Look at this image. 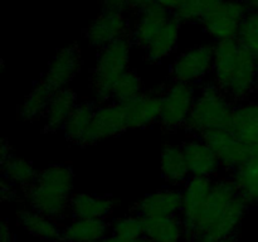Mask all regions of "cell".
<instances>
[{"mask_svg": "<svg viewBox=\"0 0 258 242\" xmlns=\"http://www.w3.org/2000/svg\"><path fill=\"white\" fill-rule=\"evenodd\" d=\"M247 208L248 204L238 194L232 179H218L214 182L203 213L184 238L188 241L194 236H206L212 241H219L234 236Z\"/></svg>", "mask_w": 258, "mask_h": 242, "instance_id": "6da1fadb", "label": "cell"}, {"mask_svg": "<svg viewBox=\"0 0 258 242\" xmlns=\"http://www.w3.org/2000/svg\"><path fill=\"white\" fill-rule=\"evenodd\" d=\"M213 47L214 83L232 101L246 100L256 88L258 59L236 38L217 42Z\"/></svg>", "mask_w": 258, "mask_h": 242, "instance_id": "7a4b0ae2", "label": "cell"}, {"mask_svg": "<svg viewBox=\"0 0 258 242\" xmlns=\"http://www.w3.org/2000/svg\"><path fill=\"white\" fill-rule=\"evenodd\" d=\"M73 180L72 168L64 164H53L43 169L32 186L25 188L32 209L54 221L62 219L71 211Z\"/></svg>", "mask_w": 258, "mask_h": 242, "instance_id": "3957f363", "label": "cell"}, {"mask_svg": "<svg viewBox=\"0 0 258 242\" xmlns=\"http://www.w3.org/2000/svg\"><path fill=\"white\" fill-rule=\"evenodd\" d=\"M234 107L231 98L216 83H207L197 95L186 121V130L194 135L203 136L212 130L231 129Z\"/></svg>", "mask_w": 258, "mask_h": 242, "instance_id": "277c9868", "label": "cell"}, {"mask_svg": "<svg viewBox=\"0 0 258 242\" xmlns=\"http://www.w3.org/2000/svg\"><path fill=\"white\" fill-rule=\"evenodd\" d=\"M133 45L130 37L126 35L98 50L91 75V85L97 100L107 101L111 98L113 83L128 70Z\"/></svg>", "mask_w": 258, "mask_h": 242, "instance_id": "5b68a950", "label": "cell"}, {"mask_svg": "<svg viewBox=\"0 0 258 242\" xmlns=\"http://www.w3.org/2000/svg\"><path fill=\"white\" fill-rule=\"evenodd\" d=\"M248 12L244 0H223L207 13L201 23L204 32L217 42L234 39Z\"/></svg>", "mask_w": 258, "mask_h": 242, "instance_id": "8992f818", "label": "cell"}, {"mask_svg": "<svg viewBox=\"0 0 258 242\" xmlns=\"http://www.w3.org/2000/svg\"><path fill=\"white\" fill-rule=\"evenodd\" d=\"M196 88L193 85L175 82L169 86L161 95L160 124L166 130H176L186 125L196 101Z\"/></svg>", "mask_w": 258, "mask_h": 242, "instance_id": "52a82bcc", "label": "cell"}, {"mask_svg": "<svg viewBox=\"0 0 258 242\" xmlns=\"http://www.w3.org/2000/svg\"><path fill=\"white\" fill-rule=\"evenodd\" d=\"M216 153L221 165L228 170H236L253 156L248 145L239 140L231 129L212 130L201 136Z\"/></svg>", "mask_w": 258, "mask_h": 242, "instance_id": "ba28073f", "label": "cell"}, {"mask_svg": "<svg viewBox=\"0 0 258 242\" xmlns=\"http://www.w3.org/2000/svg\"><path fill=\"white\" fill-rule=\"evenodd\" d=\"M214 47L209 44L196 45L181 53L171 66V75L178 82L193 83L203 80L213 71Z\"/></svg>", "mask_w": 258, "mask_h": 242, "instance_id": "9c48e42d", "label": "cell"}, {"mask_svg": "<svg viewBox=\"0 0 258 242\" xmlns=\"http://www.w3.org/2000/svg\"><path fill=\"white\" fill-rule=\"evenodd\" d=\"M130 24L123 12L105 8L86 29V40L98 50L128 35Z\"/></svg>", "mask_w": 258, "mask_h": 242, "instance_id": "30bf717a", "label": "cell"}, {"mask_svg": "<svg viewBox=\"0 0 258 242\" xmlns=\"http://www.w3.org/2000/svg\"><path fill=\"white\" fill-rule=\"evenodd\" d=\"M125 110L118 102L103 103L96 107L92 121L81 145H91L103 139L120 135L127 130Z\"/></svg>", "mask_w": 258, "mask_h": 242, "instance_id": "8fae6325", "label": "cell"}, {"mask_svg": "<svg viewBox=\"0 0 258 242\" xmlns=\"http://www.w3.org/2000/svg\"><path fill=\"white\" fill-rule=\"evenodd\" d=\"M214 180L207 176H190L181 191V221L184 224V234L188 233L203 213L213 189Z\"/></svg>", "mask_w": 258, "mask_h": 242, "instance_id": "7c38bea8", "label": "cell"}, {"mask_svg": "<svg viewBox=\"0 0 258 242\" xmlns=\"http://www.w3.org/2000/svg\"><path fill=\"white\" fill-rule=\"evenodd\" d=\"M174 13L159 4H150L138 12L133 29L128 33L133 44L146 49L151 40L168 24Z\"/></svg>", "mask_w": 258, "mask_h": 242, "instance_id": "4fadbf2b", "label": "cell"}, {"mask_svg": "<svg viewBox=\"0 0 258 242\" xmlns=\"http://www.w3.org/2000/svg\"><path fill=\"white\" fill-rule=\"evenodd\" d=\"M81 50L76 44L63 47L50 60L43 80L55 91L67 87L80 71Z\"/></svg>", "mask_w": 258, "mask_h": 242, "instance_id": "5bb4252c", "label": "cell"}, {"mask_svg": "<svg viewBox=\"0 0 258 242\" xmlns=\"http://www.w3.org/2000/svg\"><path fill=\"white\" fill-rule=\"evenodd\" d=\"M181 206H183L181 191L169 187L144 197L135 206V214L143 218L178 216L181 212Z\"/></svg>", "mask_w": 258, "mask_h": 242, "instance_id": "9a60e30c", "label": "cell"}, {"mask_svg": "<svg viewBox=\"0 0 258 242\" xmlns=\"http://www.w3.org/2000/svg\"><path fill=\"white\" fill-rule=\"evenodd\" d=\"M125 110L128 129H141L160 120L161 95L155 92L140 93L121 103Z\"/></svg>", "mask_w": 258, "mask_h": 242, "instance_id": "2e32d148", "label": "cell"}, {"mask_svg": "<svg viewBox=\"0 0 258 242\" xmlns=\"http://www.w3.org/2000/svg\"><path fill=\"white\" fill-rule=\"evenodd\" d=\"M188 163L190 176L211 178L221 168V161L216 153L203 139H190L181 145Z\"/></svg>", "mask_w": 258, "mask_h": 242, "instance_id": "e0dca14e", "label": "cell"}, {"mask_svg": "<svg viewBox=\"0 0 258 242\" xmlns=\"http://www.w3.org/2000/svg\"><path fill=\"white\" fill-rule=\"evenodd\" d=\"M231 130L258 156V100L236 105Z\"/></svg>", "mask_w": 258, "mask_h": 242, "instance_id": "ac0fdd59", "label": "cell"}, {"mask_svg": "<svg viewBox=\"0 0 258 242\" xmlns=\"http://www.w3.org/2000/svg\"><path fill=\"white\" fill-rule=\"evenodd\" d=\"M117 206V201L110 196H93L88 193L73 194L71 213L75 218L106 219Z\"/></svg>", "mask_w": 258, "mask_h": 242, "instance_id": "d6986e66", "label": "cell"}, {"mask_svg": "<svg viewBox=\"0 0 258 242\" xmlns=\"http://www.w3.org/2000/svg\"><path fill=\"white\" fill-rule=\"evenodd\" d=\"M76 105L77 95L75 91L68 87L55 91L44 113L45 130L57 131L63 129Z\"/></svg>", "mask_w": 258, "mask_h": 242, "instance_id": "ffe728a7", "label": "cell"}, {"mask_svg": "<svg viewBox=\"0 0 258 242\" xmlns=\"http://www.w3.org/2000/svg\"><path fill=\"white\" fill-rule=\"evenodd\" d=\"M180 28L181 22L175 15H173L168 24L156 34V37L146 47V59L151 63H158L164 58L169 57L178 47Z\"/></svg>", "mask_w": 258, "mask_h": 242, "instance_id": "44dd1931", "label": "cell"}, {"mask_svg": "<svg viewBox=\"0 0 258 242\" xmlns=\"http://www.w3.org/2000/svg\"><path fill=\"white\" fill-rule=\"evenodd\" d=\"M160 169L163 178L171 186L186 183L190 176L188 163L183 148L173 144H166L161 151Z\"/></svg>", "mask_w": 258, "mask_h": 242, "instance_id": "7402d4cb", "label": "cell"}, {"mask_svg": "<svg viewBox=\"0 0 258 242\" xmlns=\"http://www.w3.org/2000/svg\"><path fill=\"white\" fill-rule=\"evenodd\" d=\"M18 222L29 234L43 241H59L62 232L54 219L34 211L22 209L18 213Z\"/></svg>", "mask_w": 258, "mask_h": 242, "instance_id": "603a6c76", "label": "cell"}, {"mask_svg": "<svg viewBox=\"0 0 258 242\" xmlns=\"http://www.w3.org/2000/svg\"><path fill=\"white\" fill-rule=\"evenodd\" d=\"M108 224L105 219L75 218L62 232L63 242H100L106 238Z\"/></svg>", "mask_w": 258, "mask_h": 242, "instance_id": "cb8c5ba5", "label": "cell"}, {"mask_svg": "<svg viewBox=\"0 0 258 242\" xmlns=\"http://www.w3.org/2000/svg\"><path fill=\"white\" fill-rule=\"evenodd\" d=\"M144 229L151 242H179L184 237V224L178 216L144 218Z\"/></svg>", "mask_w": 258, "mask_h": 242, "instance_id": "d4e9b609", "label": "cell"}, {"mask_svg": "<svg viewBox=\"0 0 258 242\" xmlns=\"http://www.w3.org/2000/svg\"><path fill=\"white\" fill-rule=\"evenodd\" d=\"M231 179L248 207L258 206V156H252L232 171Z\"/></svg>", "mask_w": 258, "mask_h": 242, "instance_id": "484cf974", "label": "cell"}, {"mask_svg": "<svg viewBox=\"0 0 258 242\" xmlns=\"http://www.w3.org/2000/svg\"><path fill=\"white\" fill-rule=\"evenodd\" d=\"M55 90L44 80L35 83L33 90L27 95L19 108V113L24 120H34L44 115Z\"/></svg>", "mask_w": 258, "mask_h": 242, "instance_id": "4316f807", "label": "cell"}, {"mask_svg": "<svg viewBox=\"0 0 258 242\" xmlns=\"http://www.w3.org/2000/svg\"><path fill=\"white\" fill-rule=\"evenodd\" d=\"M95 110L96 106L92 102H87V101L76 105L75 110L72 111L67 123L64 124L62 129L67 140L81 145L88 128H90Z\"/></svg>", "mask_w": 258, "mask_h": 242, "instance_id": "83f0119b", "label": "cell"}, {"mask_svg": "<svg viewBox=\"0 0 258 242\" xmlns=\"http://www.w3.org/2000/svg\"><path fill=\"white\" fill-rule=\"evenodd\" d=\"M2 166L3 174L7 178V182H9L13 186L17 184V186L28 188L29 186H32L38 175L32 163L14 155L8 159L5 163H3Z\"/></svg>", "mask_w": 258, "mask_h": 242, "instance_id": "f1b7e54d", "label": "cell"}, {"mask_svg": "<svg viewBox=\"0 0 258 242\" xmlns=\"http://www.w3.org/2000/svg\"><path fill=\"white\" fill-rule=\"evenodd\" d=\"M143 93V81L135 71L127 70L116 80L111 90V100L123 103Z\"/></svg>", "mask_w": 258, "mask_h": 242, "instance_id": "f546056e", "label": "cell"}, {"mask_svg": "<svg viewBox=\"0 0 258 242\" xmlns=\"http://www.w3.org/2000/svg\"><path fill=\"white\" fill-rule=\"evenodd\" d=\"M223 0H181L174 10L180 22H201L202 18Z\"/></svg>", "mask_w": 258, "mask_h": 242, "instance_id": "4dcf8cb0", "label": "cell"}, {"mask_svg": "<svg viewBox=\"0 0 258 242\" xmlns=\"http://www.w3.org/2000/svg\"><path fill=\"white\" fill-rule=\"evenodd\" d=\"M236 39L258 59V12L249 10L237 33Z\"/></svg>", "mask_w": 258, "mask_h": 242, "instance_id": "1f68e13d", "label": "cell"}, {"mask_svg": "<svg viewBox=\"0 0 258 242\" xmlns=\"http://www.w3.org/2000/svg\"><path fill=\"white\" fill-rule=\"evenodd\" d=\"M111 231L116 237L123 239H139L145 236L144 218L138 214L116 218L111 224Z\"/></svg>", "mask_w": 258, "mask_h": 242, "instance_id": "d6a6232c", "label": "cell"}, {"mask_svg": "<svg viewBox=\"0 0 258 242\" xmlns=\"http://www.w3.org/2000/svg\"><path fill=\"white\" fill-rule=\"evenodd\" d=\"M0 194H2L3 201H13V199L17 198L18 192L17 189L13 187V184H10L9 182H3L2 183V189H0Z\"/></svg>", "mask_w": 258, "mask_h": 242, "instance_id": "836d02e7", "label": "cell"}, {"mask_svg": "<svg viewBox=\"0 0 258 242\" xmlns=\"http://www.w3.org/2000/svg\"><path fill=\"white\" fill-rule=\"evenodd\" d=\"M103 4H105V8H108V9L125 12L130 8V0H103Z\"/></svg>", "mask_w": 258, "mask_h": 242, "instance_id": "e575fe53", "label": "cell"}, {"mask_svg": "<svg viewBox=\"0 0 258 242\" xmlns=\"http://www.w3.org/2000/svg\"><path fill=\"white\" fill-rule=\"evenodd\" d=\"M0 241L2 242H14V234L10 231V227L5 221L2 222L0 226Z\"/></svg>", "mask_w": 258, "mask_h": 242, "instance_id": "d590c367", "label": "cell"}, {"mask_svg": "<svg viewBox=\"0 0 258 242\" xmlns=\"http://www.w3.org/2000/svg\"><path fill=\"white\" fill-rule=\"evenodd\" d=\"M12 146L7 140H2V145H0V158H2V164L5 163L9 158H12Z\"/></svg>", "mask_w": 258, "mask_h": 242, "instance_id": "8d00e7d4", "label": "cell"}, {"mask_svg": "<svg viewBox=\"0 0 258 242\" xmlns=\"http://www.w3.org/2000/svg\"><path fill=\"white\" fill-rule=\"evenodd\" d=\"M100 242H151L150 239L148 238V237H141V238L139 239H123V238H120V237H116V236H110V237H106V238H103L102 241Z\"/></svg>", "mask_w": 258, "mask_h": 242, "instance_id": "74e56055", "label": "cell"}, {"mask_svg": "<svg viewBox=\"0 0 258 242\" xmlns=\"http://www.w3.org/2000/svg\"><path fill=\"white\" fill-rule=\"evenodd\" d=\"M246 5L248 7L249 10H254L258 12V0H244Z\"/></svg>", "mask_w": 258, "mask_h": 242, "instance_id": "f35d334b", "label": "cell"}, {"mask_svg": "<svg viewBox=\"0 0 258 242\" xmlns=\"http://www.w3.org/2000/svg\"><path fill=\"white\" fill-rule=\"evenodd\" d=\"M234 241H236L234 236H231V237H227V238L219 239V241H216V242H234Z\"/></svg>", "mask_w": 258, "mask_h": 242, "instance_id": "ab89813d", "label": "cell"}, {"mask_svg": "<svg viewBox=\"0 0 258 242\" xmlns=\"http://www.w3.org/2000/svg\"><path fill=\"white\" fill-rule=\"evenodd\" d=\"M254 92L257 93L258 96V75H257V81H256V88H254Z\"/></svg>", "mask_w": 258, "mask_h": 242, "instance_id": "60d3db41", "label": "cell"}]
</instances>
